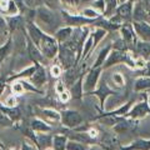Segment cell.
<instances>
[{
    "mask_svg": "<svg viewBox=\"0 0 150 150\" xmlns=\"http://www.w3.org/2000/svg\"><path fill=\"white\" fill-rule=\"evenodd\" d=\"M123 90L120 89H115V88H111L105 79H101L99 80V84H98V88L95 89L94 91L86 94V95H94L99 99V110L101 111H105V103L108 100L109 96H120L123 95Z\"/></svg>",
    "mask_w": 150,
    "mask_h": 150,
    "instance_id": "cell-1",
    "label": "cell"
},
{
    "mask_svg": "<svg viewBox=\"0 0 150 150\" xmlns=\"http://www.w3.org/2000/svg\"><path fill=\"white\" fill-rule=\"evenodd\" d=\"M60 115H62L60 124H62L65 129L74 130V129L79 128V126L84 123L83 115L78 110L63 109V110H60Z\"/></svg>",
    "mask_w": 150,
    "mask_h": 150,
    "instance_id": "cell-2",
    "label": "cell"
},
{
    "mask_svg": "<svg viewBox=\"0 0 150 150\" xmlns=\"http://www.w3.org/2000/svg\"><path fill=\"white\" fill-rule=\"evenodd\" d=\"M120 63H126L129 65V67L134 68V62H131L129 55L125 53V50H118V49H114L111 50L109 55H108V58L105 60L104 65H103V68L104 69H108L112 67V65H116V64H120Z\"/></svg>",
    "mask_w": 150,
    "mask_h": 150,
    "instance_id": "cell-3",
    "label": "cell"
},
{
    "mask_svg": "<svg viewBox=\"0 0 150 150\" xmlns=\"http://www.w3.org/2000/svg\"><path fill=\"white\" fill-rule=\"evenodd\" d=\"M98 148L101 150H119L120 148V140L118 134L111 133H100V137L98 139Z\"/></svg>",
    "mask_w": 150,
    "mask_h": 150,
    "instance_id": "cell-4",
    "label": "cell"
},
{
    "mask_svg": "<svg viewBox=\"0 0 150 150\" xmlns=\"http://www.w3.org/2000/svg\"><path fill=\"white\" fill-rule=\"evenodd\" d=\"M38 46H39L40 51L44 54L45 58H48V59L55 58V55L58 54V51H59L58 41L45 34H43V36H41V40Z\"/></svg>",
    "mask_w": 150,
    "mask_h": 150,
    "instance_id": "cell-5",
    "label": "cell"
},
{
    "mask_svg": "<svg viewBox=\"0 0 150 150\" xmlns=\"http://www.w3.org/2000/svg\"><path fill=\"white\" fill-rule=\"evenodd\" d=\"M101 73H103V68L89 69V71L86 73V76H85V79H84V95L94 91L98 88Z\"/></svg>",
    "mask_w": 150,
    "mask_h": 150,
    "instance_id": "cell-6",
    "label": "cell"
},
{
    "mask_svg": "<svg viewBox=\"0 0 150 150\" xmlns=\"http://www.w3.org/2000/svg\"><path fill=\"white\" fill-rule=\"evenodd\" d=\"M148 115H150V108L148 105L146 99L142 101H134V104L131 105L130 110L128 111L125 118L135 119V120H142L144 118H146Z\"/></svg>",
    "mask_w": 150,
    "mask_h": 150,
    "instance_id": "cell-7",
    "label": "cell"
},
{
    "mask_svg": "<svg viewBox=\"0 0 150 150\" xmlns=\"http://www.w3.org/2000/svg\"><path fill=\"white\" fill-rule=\"evenodd\" d=\"M139 121L140 120H135V119H130V118H123L119 123H116L112 126V130H114L115 134H125V133H131V131H135L139 126Z\"/></svg>",
    "mask_w": 150,
    "mask_h": 150,
    "instance_id": "cell-8",
    "label": "cell"
},
{
    "mask_svg": "<svg viewBox=\"0 0 150 150\" xmlns=\"http://www.w3.org/2000/svg\"><path fill=\"white\" fill-rule=\"evenodd\" d=\"M59 58H60V62L64 65L65 69H69L76 65V59H75V50L68 48L67 45H63L59 50Z\"/></svg>",
    "mask_w": 150,
    "mask_h": 150,
    "instance_id": "cell-9",
    "label": "cell"
},
{
    "mask_svg": "<svg viewBox=\"0 0 150 150\" xmlns=\"http://www.w3.org/2000/svg\"><path fill=\"white\" fill-rule=\"evenodd\" d=\"M119 150H150V139L138 138L126 145H120Z\"/></svg>",
    "mask_w": 150,
    "mask_h": 150,
    "instance_id": "cell-10",
    "label": "cell"
},
{
    "mask_svg": "<svg viewBox=\"0 0 150 150\" xmlns=\"http://www.w3.org/2000/svg\"><path fill=\"white\" fill-rule=\"evenodd\" d=\"M29 126L35 133H51V131H53L51 125L46 120L41 119V118H33L30 120Z\"/></svg>",
    "mask_w": 150,
    "mask_h": 150,
    "instance_id": "cell-11",
    "label": "cell"
},
{
    "mask_svg": "<svg viewBox=\"0 0 150 150\" xmlns=\"http://www.w3.org/2000/svg\"><path fill=\"white\" fill-rule=\"evenodd\" d=\"M0 110L5 112L9 118L14 121V126H15V124L20 123L21 119H23L21 110H20V108H19L18 105L16 106H6V105L1 104V105H0Z\"/></svg>",
    "mask_w": 150,
    "mask_h": 150,
    "instance_id": "cell-12",
    "label": "cell"
},
{
    "mask_svg": "<svg viewBox=\"0 0 150 150\" xmlns=\"http://www.w3.org/2000/svg\"><path fill=\"white\" fill-rule=\"evenodd\" d=\"M30 80L36 88H43L45 85V83L48 81V79H46V71L40 64H38L36 70L34 71V74L31 75Z\"/></svg>",
    "mask_w": 150,
    "mask_h": 150,
    "instance_id": "cell-13",
    "label": "cell"
},
{
    "mask_svg": "<svg viewBox=\"0 0 150 150\" xmlns=\"http://www.w3.org/2000/svg\"><path fill=\"white\" fill-rule=\"evenodd\" d=\"M69 91L71 94V99H75V100L83 99V96H84V74L80 75L78 80L69 88Z\"/></svg>",
    "mask_w": 150,
    "mask_h": 150,
    "instance_id": "cell-14",
    "label": "cell"
},
{
    "mask_svg": "<svg viewBox=\"0 0 150 150\" xmlns=\"http://www.w3.org/2000/svg\"><path fill=\"white\" fill-rule=\"evenodd\" d=\"M35 145L39 150L53 146V135L50 133H35Z\"/></svg>",
    "mask_w": 150,
    "mask_h": 150,
    "instance_id": "cell-15",
    "label": "cell"
},
{
    "mask_svg": "<svg viewBox=\"0 0 150 150\" xmlns=\"http://www.w3.org/2000/svg\"><path fill=\"white\" fill-rule=\"evenodd\" d=\"M133 89L135 93H143V91H150V76L143 75L135 79Z\"/></svg>",
    "mask_w": 150,
    "mask_h": 150,
    "instance_id": "cell-16",
    "label": "cell"
},
{
    "mask_svg": "<svg viewBox=\"0 0 150 150\" xmlns=\"http://www.w3.org/2000/svg\"><path fill=\"white\" fill-rule=\"evenodd\" d=\"M28 51H29V55H30L31 60L35 64H40V63H43L45 60L44 54L36 48V45L33 43L31 40H28Z\"/></svg>",
    "mask_w": 150,
    "mask_h": 150,
    "instance_id": "cell-17",
    "label": "cell"
},
{
    "mask_svg": "<svg viewBox=\"0 0 150 150\" xmlns=\"http://www.w3.org/2000/svg\"><path fill=\"white\" fill-rule=\"evenodd\" d=\"M38 16L40 18L41 21H44L45 24L49 25V26H53L55 23H58L55 14L53 11H50L49 9H45V8H40L39 10H38Z\"/></svg>",
    "mask_w": 150,
    "mask_h": 150,
    "instance_id": "cell-18",
    "label": "cell"
},
{
    "mask_svg": "<svg viewBox=\"0 0 150 150\" xmlns=\"http://www.w3.org/2000/svg\"><path fill=\"white\" fill-rule=\"evenodd\" d=\"M134 29L137 34L142 38L144 41H150V25L143 21L134 23Z\"/></svg>",
    "mask_w": 150,
    "mask_h": 150,
    "instance_id": "cell-19",
    "label": "cell"
},
{
    "mask_svg": "<svg viewBox=\"0 0 150 150\" xmlns=\"http://www.w3.org/2000/svg\"><path fill=\"white\" fill-rule=\"evenodd\" d=\"M41 116L44 118V120H46L49 123H60V119H62V115H60V111L53 109V108H45V109H41Z\"/></svg>",
    "mask_w": 150,
    "mask_h": 150,
    "instance_id": "cell-20",
    "label": "cell"
},
{
    "mask_svg": "<svg viewBox=\"0 0 150 150\" xmlns=\"http://www.w3.org/2000/svg\"><path fill=\"white\" fill-rule=\"evenodd\" d=\"M68 135L63 134H55L53 135V148L55 150H65L67 149V144H68Z\"/></svg>",
    "mask_w": 150,
    "mask_h": 150,
    "instance_id": "cell-21",
    "label": "cell"
},
{
    "mask_svg": "<svg viewBox=\"0 0 150 150\" xmlns=\"http://www.w3.org/2000/svg\"><path fill=\"white\" fill-rule=\"evenodd\" d=\"M28 30H29V35H30L31 41L38 46L40 43V40H41V36H43V33L38 29L34 24H31V23L28 24Z\"/></svg>",
    "mask_w": 150,
    "mask_h": 150,
    "instance_id": "cell-22",
    "label": "cell"
},
{
    "mask_svg": "<svg viewBox=\"0 0 150 150\" xmlns=\"http://www.w3.org/2000/svg\"><path fill=\"white\" fill-rule=\"evenodd\" d=\"M110 51H111V45H106L105 48L99 53V55H98V58L95 60V63H94L93 68H103V65H104L105 60H106V58H108V55H109Z\"/></svg>",
    "mask_w": 150,
    "mask_h": 150,
    "instance_id": "cell-23",
    "label": "cell"
},
{
    "mask_svg": "<svg viewBox=\"0 0 150 150\" xmlns=\"http://www.w3.org/2000/svg\"><path fill=\"white\" fill-rule=\"evenodd\" d=\"M10 90H11V94H14L15 96H21V95H24V94L26 93L25 88H24V85H23V83H21V80H14V81H11Z\"/></svg>",
    "mask_w": 150,
    "mask_h": 150,
    "instance_id": "cell-24",
    "label": "cell"
},
{
    "mask_svg": "<svg viewBox=\"0 0 150 150\" xmlns=\"http://www.w3.org/2000/svg\"><path fill=\"white\" fill-rule=\"evenodd\" d=\"M90 145L84 144L79 140H74V139H69L68 144H67V149L65 150H86Z\"/></svg>",
    "mask_w": 150,
    "mask_h": 150,
    "instance_id": "cell-25",
    "label": "cell"
},
{
    "mask_svg": "<svg viewBox=\"0 0 150 150\" xmlns=\"http://www.w3.org/2000/svg\"><path fill=\"white\" fill-rule=\"evenodd\" d=\"M137 51L142 56H150V41H138L137 43Z\"/></svg>",
    "mask_w": 150,
    "mask_h": 150,
    "instance_id": "cell-26",
    "label": "cell"
},
{
    "mask_svg": "<svg viewBox=\"0 0 150 150\" xmlns=\"http://www.w3.org/2000/svg\"><path fill=\"white\" fill-rule=\"evenodd\" d=\"M121 35H123V40L126 43V45L134 44V33L129 26H123L121 28Z\"/></svg>",
    "mask_w": 150,
    "mask_h": 150,
    "instance_id": "cell-27",
    "label": "cell"
},
{
    "mask_svg": "<svg viewBox=\"0 0 150 150\" xmlns=\"http://www.w3.org/2000/svg\"><path fill=\"white\" fill-rule=\"evenodd\" d=\"M71 33H73V29L71 28H63V29H60L58 33H56V39L59 41H68L70 38H71Z\"/></svg>",
    "mask_w": 150,
    "mask_h": 150,
    "instance_id": "cell-28",
    "label": "cell"
},
{
    "mask_svg": "<svg viewBox=\"0 0 150 150\" xmlns=\"http://www.w3.org/2000/svg\"><path fill=\"white\" fill-rule=\"evenodd\" d=\"M111 79H112V81H114L116 89H120V90H121V89L125 88L126 80H125L124 75L121 74V73H114V74L111 75Z\"/></svg>",
    "mask_w": 150,
    "mask_h": 150,
    "instance_id": "cell-29",
    "label": "cell"
},
{
    "mask_svg": "<svg viewBox=\"0 0 150 150\" xmlns=\"http://www.w3.org/2000/svg\"><path fill=\"white\" fill-rule=\"evenodd\" d=\"M0 126L3 128H13L14 126V121L1 110H0Z\"/></svg>",
    "mask_w": 150,
    "mask_h": 150,
    "instance_id": "cell-30",
    "label": "cell"
},
{
    "mask_svg": "<svg viewBox=\"0 0 150 150\" xmlns=\"http://www.w3.org/2000/svg\"><path fill=\"white\" fill-rule=\"evenodd\" d=\"M93 46H94V40H93V36H90L85 41V44H84V48H83V51H81V58L83 59H85V56H88L89 51L91 50Z\"/></svg>",
    "mask_w": 150,
    "mask_h": 150,
    "instance_id": "cell-31",
    "label": "cell"
},
{
    "mask_svg": "<svg viewBox=\"0 0 150 150\" xmlns=\"http://www.w3.org/2000/svg\"><path fill=\"white\" fill-rule=\"evenodd\" d=\"M50 75L55 79H59L63 75V68L60 65H51L50 68Z\"/></svg>",
    "mask_w": 150,
    "mask_h": 150,
    "instance_id": "cell-32",
    "label": "cell"
},
{
    "mask_svg": "<svg viewBox=\"0 0 150 150\" xmlns=\"http://www.w3.org/2000/svg\"><path fill=\"white\" fill-rule=\"evenodd\" d=\"M131 14V6L130 4H124L119 8V15L121 18H129Z\"/></svg>",
    "mask_w": 150,
    "mask_h": 150,
    "instance_id": "cell-33",
    "label": "cell"
},
{
    "mask_svg": "<svg viewBox=\"0 0 150 150\" xmlns=\"http://www.w3.org/2000/svg\"><path fill=\"white\" fill-rule=\"evenodd\" d=\"M10 49H11V43H10V41H8L5 45H3L1 48H0V63L5 59V56L9 54Z\"/></svg>",
    "mask_w": 150,
    "mask_h": 150,
    "instance_id": "cell-34",
    "label": "cell"
},
{
    "mask_svg": "<svg viewBox=\"0 0 150 150\" xmlns=\"http://www.w3.org/2000/svg\"><path fill=\"white\" fill-rule=\"evenodd\" d=\"M19 150H39V149H38L34 145V143L30 142L29 139H25V140H23L21 146H20Z\"/></svg>",
    "mask_w": 150,
    "mask_h": 150,
    "instance_id": "cell-35",
    "label": "cell"
},
{
    "mask_svg": "<svg viewBox=\"0 0 150 150\" xmlns=\"http://www.w3.org/2000/svg\"><path fill=\"white\" fill-rule=\"evenodd\" d=\"M58 96H59L60 103H63V104H65V103H69L70 100H71V94H70L69 89H67V90L63 91V93L58 94Z\"/></svg>",
    "mask_w": 150,
    "mask_h": 150,
    "instance_id": "cell-36",
    "label": "cell"
},
{
    "mask_svg": "<svg viewBox=\"0 0 150 150\" xmlns=\"http://www.w3.org/2000/svg\"><path fill=\"white\" fill-rule=\"evenodd\" d=\"M54 89H55V93H56V94H60V93H63V91H65V90H67V89H68V86L65 85L64 80H62V79H59V80L55 83Z\"/></svg>",
    "mask_w": 150,
    "mask_h": 150,
    "instance_id": "cell-37",
    "label": "cell"
},
{
    "mask_svg": "<svg viewBox=\"0 0 150 150\" xmlns=\"http://www.w3.org/2000/svg\"><path fill=\"white\" fill-rule=\"evenodd\" d=\"M18 96H15L14 94H11V95H8L5 98V104L4 105H6V106H16L18 105V99H16Z\"/></svg>",
    "mask_w": 150,
    "mask_h": 150,
    "instance_id": "cell-38",
    "label": "cell"
},
{
    "mask_svg": "<svg viewBox=\"0 0 150 150\" xmlns=\"http://www.w3.org/2000/svg\"><path fill=\"white\" fill-rule=\"evenodd\" d=\"M64 16H65V19L68 20L69 25H74V24L76 25V24H80V23L84 21L83 18H73V16H70V15H68V14H65V13H64Z\"/></svg>",
    "mask_w": 150,
    "mask_h": 150,
    "instance_id": "cell-39",
    "label": "cell"
},
{
    "mask_svg": "<svg viewBox=\"0 0 150 150\" xmlns=\"http://www.w3.org/2000/svg\"><path fill=\"white\" fill-rule=\"evenodd\" d=\"M105 35V30H103V29H99V30H96L95 31V34L93 35V40H94V45H96L99 41L103 39V36Z\"/></svg>",
    "mask_w": 150,
    "mask_h": 150,
    "instance_id": "cell-40",
    "label": "cell"
},
{
    "mask_svg": "<svg viewBox=\"0 0 150 150\" xmlns=\"http://www.w3.org/2000/svg\"><path fill=\"white\" fill-rule=\"evenodd\" d=\"M9 25H10V29L14 30V29L20 28L21 21H20V19L19 18H13V19H10V21H9Z\"/></svg>",
    "mask_w": 150,
    "mask_h": 150,
    "instance_id": "cell-41",
    "label": "cell"
},
{
    "mask_svg": "<svg viewBox=\"0 0 150 150\" xmlns=\"http://www.w3.org/2000/svg\"><path fill=\"white\" fill-rule=\"evenodd\" d=\"M135 19H137L138 21H142L145 19V11L143 10L142 8H137V10H135Z\"/></svg>",
    "mask_w": 150,
    "mask_h": 150,
    "instance_id": "cell-42",
    "label": "cell"
},
{
    "mask_svg": "<svg viewBox=\"0 0 150 150\" xmlns=\"http://www.w3.org/2000/svg\"><path fill=\"white\" fill-rule=\"evenodd\" d=\"M84 15L88 16V18H96L98 14L94 10H91V9H85V10H84Z\"/></svg>",
    "mask_w": 150,
    "mask_h": 150,
    "instance_id": "cell-43",
    "label": "cell"
},
{
    "mask_svg": "<svg viewBox=\"0 0 150 150\" xmlns=\"http://www.w3.org/2000/svg\"><path fill=\"white\" fill-rule=\"evenodd\" d=\"M63 1L67 4H70V5H78V3L80 1V0H63Z\"/></svg>",
    "mask_w": 150,
    "mask_h": 150,
    "instance_id": "cell-44",
    "label": "cell"
},
{
    "mask_svg": "<svg viewBox=\"0 0 150 150\" xmlns=\"http://www.w3.org/2000/svg\"><path fill=\"white\" fill-rule=\"evenodd\" d=\"M95 6L103 10V9H104V1H103V0H99V1H96V3H95Z\"/></svg>",
    "mask_w": 150,
    "mask_h": 150,
    "instance_id": "cell-45",
    "label": "cell"
},
{
    "mask_svg": "<svg viewBox=\"0 0 150 150\" xmlns=\"http://www.w3.org/2000/svg\"><path fill=\"white\" fill-rule=\"evenodd\" d=\"M108 4H109V8H112L115 5V0H106Z\"/></svg>",
    "mask_w": 150,
    "mask_h": 150,
    "instance_id": "cell-46",
    "label": "cell"
},
{
    "mask_svg": "<svg viewBox=\"0 0 150 150\" xmlns=\"http://www.w3.org/2000/svg\"><path fill=\"white\" fill-rule=\"evenodd\" d=\"M0 150H6V146H5V144H4L1 140H0Z\"/></svg>",
    "mask_w": 150,
    "mask_h": 150,
    "instance_id": "cell-47",
    "label": "cell"
},
{
    "mask_svg": "<svg viewBox=\"0 0 150 150\" xmlns=\"http://www.w3.org/2000/svg\"><path fill=\"white\" fill-rule=\"evenodd\" d=\"M86 150H98V145H90Z\"/></svg>",
    "mask_w": 150,
    "mask_h": 150,
    "instance_id": "cell-48",
    "label": "cell"
},
{
    "mask_svg": "<svg viewBox=\"0 0 150 150\" xmlns=\"http://www.w3.org/2000/svg\"><path fill=\"white\" fill-rule=\"evenodd\" d=\"M5 26V21L3 20V18H0V28H4Z\"/></svg>",
    "mask_w": 150,
    "mask_h": 150,
    "instance_id": "cell-49",
    "label": "cell"
},
{
    "mask_svg": "<svg viewBox=\"0 0 150 150\" xmlns=\"http://www.w3.org/2000/svg\"><path fill=\"white\" fill-rule=\"evenodd\" d=\"M46 3H48L49 5H54V4L56 3V0H46Z\"/></svg>",
    "mask_w": 150,
    "mask_h": 150,
    "instance_id": "cell-50",
    "label": "cell"
},
{
    "mask_svg": "<svg viewBox=\"0 0 150 150\" xmlns=\"http://www.w3.org/2000/svg\"><path fill=\"white\" fill-rule=\"evenodd\" d=\"M146 101H148V105H149V108H150V93L148 91V94H146Z\"/></svg>",
    "mask_w": 150,
    "mask_h": 150,
    "instance_id": "cell-51",
    "label": "cell"
},
{
    "mask_svg": "<svg viewBox=\"0 0 150 150\" xmlns=\"http://www.w3.org/2000/svg\"><path fill=\"white\" fill-rule=\"evenodd\" d=\"M25 3L28 5H33V3H34V0H25Z\"/></svg>",
    "mask_w": 150,
    "mask_h": 150,
    "instance_id": "cell-52",
    "label": "cell"
},
{
    "mask_svg": "<svg viewBox=\"0 0 150 150\" xmlns=\"http://www.w3.org/2000/svg\"><path fill=\"white\" fill-rule=\"evenodd\" d=\"M44 150H55V149H54L53 146H48V148H45Z\"/></svg>",
    "mask_w": 150,
    "mask_h": 150,
    "instance_id": "cell-53",
    "label": "cell"
},
{
    "mask_svg": "<svg viewBox=\"0 0 150 150\" xmlns=\"http://www.w3.org/2000/svg\"><path fill=\"white\" fill-rule=\"evenodd\" d=\"M8 150H19V149H16V148H10V149H8Z\"/></svg>",
    "mask_w": 150,
    "mask_h": 150,
    "instance_id": "cell-54",
    "label": "cell"
},
{
    "mask_svg": "<svg viewBox=\"0 0 150 150\" xmlns=\"http://www.w3.org/2000/svg\"><path fill=\"white\" fill-rule=\"evenodd\" d=\"M148 3H149V5H150V0H148Z\"/></svg>",
    "mask_w": 150,
    "mask_h": 150,
    "instance_id": "cell-55",
    "label": "cell"
},
{
    "mask_svg": "<svg viewBox=\"0 0 150 150\" xmlns=\"http://www.w3.org/2000/svg\"><path fill=\"white\" fill-rule=\"evenodd\" d=\"M149 18H150V11H149Z\"/></svg>",
    "mask_w": 150,
    "mask_h": 150,
    "instance_id": "cell-56",
    "label": "cell"
},
{
    "mask_svg": "<svg viewBox=\"0 0 150 150\" xmlns=\"http://www.w3.org/2000/svg\"><path fill=\"white\" fill-rule=\"evenodd\" d=\"M149 64H150V58H149Z\"/></svg>",
    "mask_w": 150,
    "mask_h": 150,
    "instance_id": "cell-57",
    "label": "cell"
},
{
    "mask_svg": "<svg viewBox=\"0 0 150 150\" xmlns=\"http://www.w3.org/2000/svg\"><path fill=\"white\" fill-rule=\"evenodd\" d=\"M121 1H124V0H121Z\"/></svg>",
    "mask_w": 150,
    "mask_h": 150,
    "instance_id": "cell-58",
    "label": "cell"
}]
</instances>
